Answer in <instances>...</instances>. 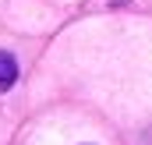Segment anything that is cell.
Instances as JSON below:
<instances>
[{"instance_id":"1","label":"cell","mask_w":152,"mask_h":145,"mask_svg":"<svg viewBox=\"0 0 152 145\" xmlns=\"http://www.w3.org/2000/svg\"><path fill=\"white\" fill-rule=\"evenodd\" d=\"M14 78H18V64H14V57H11V53H0V89H11Z\"/></svg>"}]
</instances>
